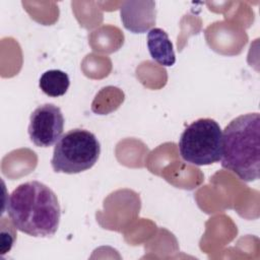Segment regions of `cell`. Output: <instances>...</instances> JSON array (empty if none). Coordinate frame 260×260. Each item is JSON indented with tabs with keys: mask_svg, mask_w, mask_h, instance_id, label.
I'll use <instances>...</instances> for the list:
<instances>
[{
	"mask_svg": "<svg viewBox=\"0 0 260 260\" xmlns=\"http://www.w3.org/2000/svg\"><path fill=\"white\" fill-rule=\"evenodd\" d=\"M70 85L67 73L59 69H51L44 72L39 80V86L44 93L57 98L66 93Z\"/></svg>",
	"mask_w": 260,
	"mask_h": 260,
	"instance_id": "cell-8",
	"label": "cell"
},
{
	"mask_svg": "<svg viewBox=\"0 0 260 260\" xmlns=\"http://www.w3.org/2000/svg\"><path fill=\"white\" fill-rule=\"evenodd\" d=\"M6 211L13 226L31 237L54 236L61 218L57 195L39 181L18 185L7 199Z\"/></svg>",
	"mask_w": 260,
	"mask_h": 260,
	"instance_id": "cell-1",
	"label": "cell"
},
{
	"mask_svg": "<svg viewBox=\"0 0 260 260\" xmlns=\"http://www.w3.org/2000/svg\"><path fill=\"white\" fill-rule=\"evenodd\" d=\"M101 144L93 133L85 129H72L56 142L51 166L54 172L77 174L91 169L98 161Z\"/></svg>",
	"mask_w": 260,
	"mask_h": 260,
	"instance_id": "cell-3",
	"label": "cell"
},
{
	"mask_svg": "<svg viewBox=\"0 0 260 260\" xmlns=\"http://www.w3.org/2000/svg\"><path fill=\"white\" fill-rule=\"evenodd\" d=\"M182 158L195 166L217 162L222 156V130L210 118H200L183 131L179 139Z\"/></svg>",
	"mask_w": 260,
	"mask_h": 260,
	"instance_id": "cell-4",
	"label": "cell"
},
{
	"mask_svg": "<svg viewBox=\"0 0 260 260\" xmlns=\"http://www.w3.org/2000/svg\"><path fill=\"white\" fill-rule=\"evenodd\" d=\"M147 47L151 58L162 66H173L176 55L168 34L159 28L152 27L147 34Z\"/></svg>",
	"mask_w": 260,
	"mask_h": 260,
	"instance_id": "cell-7",
	"label": "cell"
},
{
	"mask_svg": "<svg viewBox=\"0 0 260 260\" xmlns=\"http://www.w3.org/2000/svg\"><path fill=\"white\" fill-rule=\"evenodd\" d=\"M221 166L245 182L259 179L260 116L249 113L233 119L222 131Z\"/></svg>",
	"mask_w": 260,
	"mask_h": 260,
	"instance_id": "cell-2",
	"label": "cell"
},
{
	"mask_svg": "<svg viewBox=\"0 0 260 260\" xmlns=\"http://www.w3.org/2000/svg\"><path fill=\"white\" fill-rule=\"evenodd\" d=\"M120 15L126 29L134 34L149 31L155 24L156 9L153 1H124Z\"/></svg>",
	"mask_w": 260,
	"mask_h": 260,
	"instance_id": "cell-6",
	"label": "cell"
},
{
	"mask_svg": "<svg viewBox=\"0 0 260 260\" xmlns=\"http://www.w3.org/2000/svg\"><path fill=\"white\" fill-rule=\"evenodd\" d=\"M64 129V117L54 104L39 106L29 117L28 135L30 141L39 147H50L61 137Z\"/></svg>",
	"mask_w": 260,
	"mask_h": 260,
	"instance_id": "cell-5",
	"label": "cell"
}]
</instances>
